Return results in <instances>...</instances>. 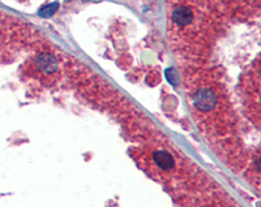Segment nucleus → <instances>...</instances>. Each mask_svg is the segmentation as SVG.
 Masks as SVG:
<instances>
[{
  "label": "nucleus",
  "instance_id": "f257e3e1",
  "mask_svg": "<svg viewBox=\"0 0 261 207\" xmlns=\"http://www.w3.org/2000/svg\"><path fill=\"white\" fill-rule=\"evenodd\" d=\"M154 160L158 166L163 169H169L172 167V159L169 154H166L165 151H158L154 154Z\"/></svg>",
  "mask_w": 261,
  "mask_h": 207
}]
</instances>
